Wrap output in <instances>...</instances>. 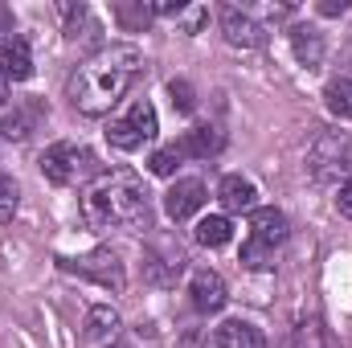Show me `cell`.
<instances>
[{
    "mask_svg": "<svg viewBox=\"0 0 352 348\" xmlns=\"http://www.w3.org/2000/svg\"><path fill=\"white\" fill-rule=\"evenodd\" d=\"M144 54L135 45H102L98 54H90L87 62L70 74L66 83V98L74 102V111L82 115H107L131 83L144 74Z\"/></svg>",
    "mask_w": 352,
    "mask_h": 348,
    "instance_id": "1",
    "label": "cell"
},
{
    "mask_svg": "<svg viewBox=\"0 0 352 348\" xmlns=\"http://www.w3.org/2000/svg\"><path fill=\"white\" fill-rule=\"evenodd\" d=\"M82 217L94 230H148L152 205H148L144 180L131 168L98 173L82 193Z\"/></svg>",
    "mask_w": 352,
    "mask_h": 348,
    "instance_id": "2",
    "label": "cell"
},
{
    "mask_svg": "<svg viewBox=\"0 0 352 348\" xmlns=\"http://www.w3.org/2000/svg\"><path fill=\"white\" fill-rule=\"evenodd\" d=\"M41 176L50 180V184H82L90 176H98V156L90 152L87 144H54V148H45L41 152Z\"/></svg>",
    "mask_w": 352,
    "mask_h": 348,
    "instance_id": "3",
    "label": "cell"
},
{
    "mask_svg": "<svg viewBox=\"0 0 352 348\" xmlns=\"http://www.w3.org/2000/svg\"><path fill=\"white\" fill-rule=\"evenodd\" d=\"M307 168L320 184H332V180H349L352 176V135L344 131H324L316 135V144L307 148Z\"/></svg>",
    "mask_w": 352,
    "mask_h": 348,
    "instance_id": "4",
    "label": "cell"
},
{
    "mask_svg": "<svg viewBox=\"0 0 352 348\" xmlns=\"http://www.w3.org/2000/svg\"><path fill=\"white\" fill-rule=\"evenodd\" d=\"M156 131H160L156 107H152L148 98H140V102H131L127 115H119V119L107 127V144L119 148V152H135V148H144L148 140H156Z\"/></svg>",
    "mask_w": 352,
    "mask_h": 348,
    "instance_id": "5",
    "label": "cell"
},
{
    "mask_svg": "<svg viewBox=\"0 0 352 348\" xmlns=\"http://www.w3.org/2000/svg\"><path fill=\"white\" fill-rule=\"evenodd\" d=\"M62 270H70V274H82L90 283H98V287H107V291H123L127 287V274H123V262L115 259L111 250H90L82 259H62Z\"/></svg>",
    "mask_w": 352,
    "mask_h": 348,
    "instance_id": "6",
    "label": "cell"
},
{
    "mask_svg": "<svg viewBox=\"0 0 352 348\" xmlns=\"http://www.w3.org/2000/svg\"><path fill=\"white\" fill-rule=\"evenodd\" d=\"M188 299H192V307L201 312V316H213V312H221L226 303H230V287H226V279L217 274V270H192V279H188Z\"/></svg>",
    "mask_w": 352,
    "mask_h": 348,
    "instance_id": "7",
    "label": "cell"
},
{
    "mask_svg": "<svg viewBox=\"0 0 352 348\" xmlns=\"http://www.w3.org/2000/svg\"><path fill=\"white\" fill-rule=\"evenodd\" d=\"M221 29H226V41L238 45V50H258L266 41L263 25H258L246 8H238V4H226V8H221Z\"/></svg>",
    "mask_w": 352,
    "mask_h": 348,
    "instance_id": "8",
    "label": "cell"
},
{
    "mask_svg": "<svg viewBox=\"0 0 352 348\" xmlns=\"http://www.w3.org/2000/svg\"><path fill=\"white\" fill-rule=\"evenodd\" d=\"M201 205H205V184H201L197 176L173 180V188L164 193V213H168L173 221H188Z\"/></svg>",
    "mask_w": 352,
    "mask_h": 348,
    "instance_id": "9",
    "label": "cell"
},
{
    "mask_svg": "<svg viewBox=\"0 0 352 348\" xmlns=\"http://www.w3.org/2000/svg\"><path fill=\"white\" fill-rule=\"evenodd\" d=\"M144 270H148V279H152V283L173 287L176 279L184 274V250H180L176 242H156V246H152V254H148V262H144Z\"/></svg>",
    "mask_w": 352,
    "mask_h": 348,
    "instance_id": "10",
    "label": "cell"
},
{
    "mask_svg": "<svg viewBox=\"0 0 352 348\" xmlns=\"http://www.w3.org/2000/svg\"><path fill=\"white\" fill-rule=\"evenodd\" d=\"M217 201H221L226 213H254V205H258V188H254L250 176L230 173V176H221V184H217Z\"/></svg>",
    "mask_w": 352,
    "mask_h": 348,
    "instance_id": "11",
    "label": "cell"
},
{
    "mask_svg": "<svg viewBox=\"0 0 352 348\" xmlns=\"http://www.w3.org/2000/svg\"><path fill=\"white\" fill-rule=\"evenodd\" d=\"M250 238L263 242V246H283L287 242V217L278 209H254L250 213Z\"/></svg>",
    "mask_w": 352,
    "mask_h": 348,
    "instance_id": "12",
    "label": "cell"
},
{
    "mask_svg": "<svg viewBox=\"0 0 352 348\" xmlns=\"http://www.w3.org/2000/svg\"><path fill=\"white\" fill-rule=\"evenodd\" d=\"M213 348H266L263 332L246 320H226L217 332H213Z\"/></svg>",
    "mask_w": 352,
    "mask_h": 348,
    "instance_id": "13",
    "label": "cell"
},
{
    "mask_svg": "<svg viewBox=\"0 0 352 348\" xmlns=\"http://www.w3.org/2000/svg\"><path fill=\"white\" fill-rule=\"evenodd\" d=\"M291 45H295L299 66L316 70V66L324 62V33H320V29H311V25H295V29H291Z\"/></svg>",
    "mask_w": 352,
    "mask_h": 348,
    "instance_id": "14",
    "label": "cell"
},
{
    "mask_svg": "<svg viewBox=\"0 0 352 348\" xmlns=\"http://www.w3.org/2000/svg\"><path fill=\"white\" fill-rule=\"evenodd\" d=\"M119 328H123V320H119V312L111 303L90 307V316H87V340L90 345H111L119 336Z\"/></svg>",
    "mask_w": 352,
    "mask_h": 348,
    "instance_id": "15",
    "label": "cell"
},
{
    "mask_svg": "<svg viewBox=\"0 0 352 348\" xmlns=\"http://www.w3.org/2000/svg\"><path fill=\"white\" fill-rule=\"evenodd\" d=\"M0 66L8 70V78H12V83L33 78V50H29V41H25L21 33L4 41V62H0Z\"/></svg>",
    "mask_w": 352,
    "mask_h": 348,
    "instance_id": "16",
    "label": "cell"
},
{
    "mask_svg": "<svg viewBox=\"0 0 352 348\" xmlns=\"http://www.w3.org/2000/svg\"><path fill=\"white\" fill-rule=\"evenodd\" d=\"M180 148H184L188 160H205V156L221 152V131L217 127H192V131L180 135Z\"/></svg>",
    "mask_w": 352,
    "mask_h": 348,
    "instance_id": "17",
    "label": "cell"
},
{
    "mask_svg": "<svg viewBox=\"0 0 352 348\" xmlns=\"http://www.w3.org/2000/svg\"><path fill=\"white\" fill-rule=\"evenodd\" d=\"M192 238H197L201 246H209V250H217V246H226V242L234 238V226H230V217H221V213H213V217H201V221H197V230H192Z\"/></svg>",
    "mask_w": 352,
    "mask_h": 348,
    "instance_id": "18",
    "label": "cell"
},
{
    "mask_svg": "<svg viewBox=\"0 0 352 348\" xmlns=\"http://www.w3.org/2000/svg\"><path fill=\"white\" fill-rule=\"evenodd\" d=\"M324 102H328V111H332L336 119H352V74L332 78L328 90H324Z\"/></svg>",
    "mask_w": 352,
    "mask_h": 348,
    "instance_id": "19",
    "label": "cell"
},
{
    "mask_svg": "<svg viewBox=\"0 0 352 348\" xmlns=\"http://www.w3.org/2000/svg\"><path fill=\"white\" fill-rule=\"evenodd\" d=\"M33 131V107L0 111V140H25Z\"/></svg>",
    "mask_w": 352,
    "mask_h": 348,
    "instance_id": "20",
    "label": "cell"
},
{
    "mask_svg": "<svg viewBox=\"0 0 352 348\" xmlns=\"http://www.w3.org/2000/svg\"><path fill=\"white\" fill-rule=\"evenodd\" d=\"M184 160H188V156H184V148H180V140H176V144L160 148V152H156V156L148 160V168H152L156 176H176V168H180Z\"/></svg>",
    "mask_w": 352,
    "mask_h": 348,
    "instance_id": "21",
    "label": "cell"
},
{
    "mask_svg": "<svg viewBox=\"0 0 352 348\" xmlns=\"http://www.w3.org/2000/svg\"><path fill=\"white\" fill-rule=\"evenodd\" d=\"M115 17H119L123 29H144V25L152 21V4H144V0H140V4L119 0V4H115Z\"/></svg>",
    "mask_w": 352,
    "mask_h": 348,
    "instance_id": "22",
    "label": "cell"
},
{
    "mask_svg": "<svg viewBox=\"0 0 352 348\" xmlns=\"http://www.w3.org/2000/svg\"><path fill=\"white\" fill-rule=\"evenodd\" d=\"M16 205H21V188H16V180L0 173V221H12Z\"/></svg>",
    "mask_w": 352,
    "mask_h": 348,
    "instance_id": "23",
    "label": "cell"
},
{
    "mask_svg": "<svg viewBox=\"0 0 352 348\" xmlns=\"http://www.w3.org/2000/svg\"><path fill=\"white\" fill-rule=\"evenodd\" d=\"M242 262H246L250 270H266V266L274 262V250L263 246V242H254V238H246V242H242Z\"/></svg>",
    "mask_w": 352,
    "mask_h": 348,
    "instance_id": "24",
    "label": "cell"
},
{
    "mask_svg": "<svg viewBox=\"0 0 352 348\" xmlns=\"http://www.w3.org/2000/svg\"><path fill=\"white\" fill-rule=\"evenodd\" d=\"M205 21H209V8H205V4H184L180 17H176V25H180L184 33H201Z\"/></svg>",
    "mask_w": 352,
    "mask_h": 348,
    "instance_id": "25",
    "label": "cell"
},
{
    "mask_svg": "<svg viewBox=\"0 0 352 348\" xmlns=\"http://www.w3.org/2000/svg\"><path fill=\"white\" fill-rule=\"evenodd\" d=\"M168 98H173V107L180 115H188V111L197 107V94H192V87H188L184 78H173V83H168Z\"/></svg>",
    "mask_w": 352,
    "mask_h": 348,
    "instance_id": "26",
    "label": "cell"
},
{
    "mask_svg": "<svg viewBox=\"0 0 352 348\" xmlns=\"http://www.w3.org/2000/svg\"><path fill=\"white\" fill-rule=\"evenodd\" d=\"M336 209H340V217H352V176L340 184V193H336Z\"/></svg>",
    "mask_w": 352,
    "mask_h": 348,
    "instance_id": "27",
    "label": "cell"
},
{
    "mask_svg": "<svg viewBox=\"0 0 352 348\" xmlns=\"http://www.w3.org/2000/svg\"><path fill=\"white\" fill-rule=\"evenodd\" d=\"M344 8H349V0H324V4H320L324 17H336V12H344Z\"/></svg>",
    "mask_w": 352,
    "mask_h": 348,
    "instance_id": "28",
    "label": "cell"
},
{
    "mask_svg": "<svg viewBox=\"0 0 352 348\" xmlns=\"http://www.w3.org/2000/svg\"><path fill=\"white\" fill-rule=\"evenodd\" d=\"M8 87H12V78H8V70L0 66V107L8 102Z\"/></svg>",
    "mask_w": 352,
    "mask_h": 348,
    "instance_id": "29",
    "label": "cell"
}]
</instances>
